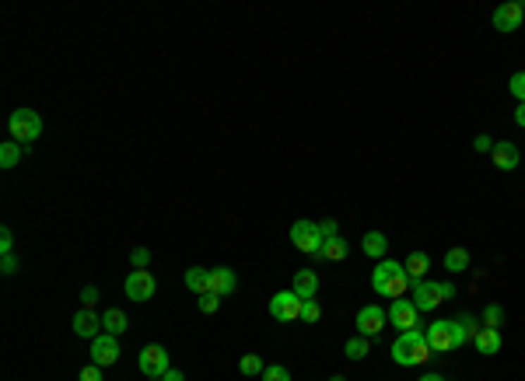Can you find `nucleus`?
Wrapping results in <instances>:
<instances>
[{
    "instance_id": "nucleus-18",
    "label": "nucleus",
    "mask_w": 525,
    "mask_h": 381,
    "mask_svg": "<svg viewBox=\"0 0 525 381\" xmlns=\"http://www.w3.org/2000/svg\"><path fill=\"white\" fill-rule=\"evenodd\" d=\"M480 322L473 318V315H462V318H455V346H466L469 339H476L480 336Z\"/></svg>"
},
{
    "instance_id": "nucleus-28",
    "label": "nucleus",
    "mask_w": 525,
    "mask_h": 381,
    "mask_svg": "<svg viewBox=\"0 0 525 381\" xmlns=\"http://www.w3.org/2000/svg\"><path fill=\"white\" fill-rule=\"evenodd\" d=\"M238 371H242L245 378H256V375H263L266 368H263V361H259V354H245V357L238 361Z\"/></svg>"
},
{
    "instance_id": "nucleus-45",
    "label": "nucleus",
    "mask_w": 525,
    "mask_h": 381,
    "mask_svg": "<svg viewBox=\"0 0 525 381\" xmlns=\"http://www.w3.org/2000/svg\"><path fill=\"white\" fill-rule=\"evenodd\" d=\"M151 381H161V378H151Z\"/></svg>"
},
{
    "instance_id": "nucleus-5",
    "label": "nucleus",
    "mask_w": 525,
    "mask_h": 381,
    "mask_svg": "<svg viewBox=\"0 0 525 381\" xmlns=\"http://www.w3.org/2000/svg\"><path fill=\"white\" fill-rule=\"evenodd\" d=\"M291 242H295V249L298 252H305V256H319V249H322V227L315 224V220H298L295 227H291Z\"/></svg>"
},
{
    "instance_id": "nucleus-26",
    "label": "nucleus",
    "mask_w": 525,
    "mask_h": 381,
    "mask_svg": "<svg viewBox=\"0 0 525 381\" xmlns=\"http://www.w3.org/2000/svg\"><path fill=\"white\" fill-rule=\"evenodd\" d=\"M445 270L466 273V270H469V252H466V249H448V252H445Z\"/></svg>"
},
{
    "instance_id": "nucleus-33",
    "label": "nucleus",
    "mask_w": 525,
    "mask_h": 381,
    "mask_svg": "<svg viewBox=\"0 0 525 381\" xmlns=\"http://www.w3.org/2000/svg\"><path fill=\"white\" fill-rule=\"evenodd\" d=\"M217 308H221V294H214V290H210V294L200 297V311H204V315H214Z\"/></svg>"
},
{
    "instance_id": "nucleus-42",
    "label": "nucleus",
    "mask_w": 525,
    "mask_h": 381,
    "mask_svg": "<svg viewBox=\"0 0 525 381\" xmlns=\"http://www.w3.org/2000/svg\"><path fill=\"white\" fill-rule=\"evenodd\" d=\"M515 123H519V126H525V101L515 108Z\"/></svg>"
},
{
    "instance_id": "nucleus-14",
    "label": "nucleus",
    "mask_w": 525,
    "mask_h": 381,
    "mask_svg": "<svg viewBox=\"0 0 525 381\" xmlns=\"http://www.w3.org/2000/svg\"><path fill=\"white\" fill-rule=\"evenodd\" d=\"M385 329V311L378 308V304H368V308H361L357 311V336H375V332H382Z\"/></svg>"
},
{
    "instance_id": "nucleus-25",
    "label": "nucleus",
    "mask_w": 525,
    "mask_h": 381,
    "mask_svg": "<svg viewBox=\"0 0 525 381\" xmlns=\"http://www.w3.org/2000/svg\"><path fill=\"white\" fill-rule=\"evenodd\" d=\"M21 154H25V147H21L18 140H7V144H0V168H18Z\"/></svg>"
},
{
    "instance_id": "nucleus-41",
    "label": "nucleus",
    "mask_w": 525,
    "mask_h": 381,
    "mask_svg": "<svg viewBox=\"0 0 525 381\" xmlns=\"http://www.w3.org/2000/svg\"><path fill=\"white\" fill-rule=\"evenodd\" d=\"M161 381H186V378H183V371H175V368H172V371H168Z\"/></svg>"
},
{
    "instance_id": "nucleus-43",
    "label": "nucleus",
    "mask_w": 525,
    "mask_h": 381,
    "mask_svg": "<svg viewBox=\"0 0 525 381\" xmlns=\"http://www.w3.org/2000/svg\"><path fill=\"white\" fill-rule=\"evenodd\" d=\"M420 381H445V378H441V375H424Z\"/></svg>"
},
{
    "instance_id": "nucleus-2",
    "label": "nucleus",
    "mask_w": 525,
    "mask_h": 381,
    "mask_svg": "<svg viewBox=\"0 0 525 381\" xmlns=\"http://www.w3.org/2000/svg\"><path fill=\"white\" fill-rule=\"evenodd\" d=\"M431 346H427V336L414 329V332H400V339L393 343V361L400 364V368H420V364H427L431 361Z\"/></svg>"
},
{
    "instance_id": "nucleus-23",
    "label": "nucleus",
    "mask_w": 525,
    "mask_h": 381,
    "mask_svg": "<svg viewBox=\"0 0 525 381\" xmlns=\"http://www.w3.org/2000/svg\"><path fill=\"white\" fill-rule=\"evenodd\" d=\"M186 287L193 290V294H210V270L204 266H193V270H186Z\"/></svg>"
},
{
    "instance_id": "nucleus-40",
    "label": "nucleus",
    "mask_w": 525,
    "mask_h": 381,
    "mask_svg": "<svg viewBox=\"0 0 525 381\" xmlns=\"http://www.w3.org/2000/svg\"><path fill=\"white\" fill-rule=\"evenodd\" d=\"M81 301H85V308H92V304L99 301V290H95V287H85V290H81Z\"/></svg>"
},
{
    "instance_id": "nucleus-31",
    "label": "nucleus",
    "mask_w": 525,
    "mask_h": 381,
    "mask_svg": "<svg viewBox=\"0 0 525 381\" xmlns=\"http://www.w3.org/2000/svg\"><path fill=\"white\" fill-rule=\"evenodd\" d=\"M322 318V308H319V301L309 297V301H302V322H319Z\"/></svg>"
},
{
    "instance_id": "nucleus-11",
    "label": "nucleus",
    "mask_w": 525,
    "mask_h": 381,
    "mask_svg": "<svg viewBox=\"0 0 525 381\" xmlns=\"http://www.w3.org/2000/svg\"><path fill=\"white\" fill-rule=\"evenodd\" d=\"M116 361H119V339H116L112 332L95 336V339H92V364H99V368H112Z\"/></svg>"
},
{
    "instance_id": "nucleus-32",
    "label": "nucleus",
    "mask_w": 525,
    "mask_h": 381,
    "mask_svg": "<svg viewBox=\"0 0 525 381\" xmlns=\"http://www.w3.org/2000/svg\"><path fill=\"white\" fill-rule=\"evenodd\" d=\"M508 92L519 98V105L525 101V70H519V74H512V81H508Z\"/></svg>"
},
{
    "instance_id": "nucleus-6",
    "label": "nucleus",
    "mask_w": 525,
    "mask_h": 381,
    "mask_svg": "<svg viewBox=\"0 0 525 381\" xmlns=\"http://www.w3.org/2000/svg\"><path fill=\"white\" fill-rule=\"evenodd\" d=\"M455 294V287L452 284H431V280H420L414 284V304H417V311H431V308H438L441 301H448Z\"/></svg>"
},
{
    "instance_id": "nucleus-27",
    "label": "nucleus",
    "mask_w": 525,
    "mask_h": 381,
    "mask_svg": "<svg viewBox=\"0 0 525 381\" xmlns=\"http://www.w3.org/2000/svg\"><path fill=\"white\" fill-rule=\"evenodd\" d=\"M343 354H347L350 361H364V357L371 354V339H368V336H354V339H347Z\"/></svg>"
},
{
    "instance_id": "nucleus-21",
    "label": "nucleus",
    "mask_w": 525,
    "mask_h": 381,
    "mask_svg": "<svg viewBox=\"0 0 525 381\" xmlns=\"http://www.w3.org/2000/svg\"><path fill=\"white\" fill-rule=\"evenodd\" d=\"M315 290H319V277H315L312 270H298L295 273V294L302 301H309V297H315Z\"/></svg>"
},
{
    "instance_id": "nucleus-10",
    "label": "nucleus",
    "mask_w": 525,
    "mask_h": 381,
    "mask_svg": "<svg viewBox=\"0 0 525 381\" xmlns=\"http://www.w3.org/2000/svg\"><path fill=\"white\" fill-rule=\"evenodd\" d=\"M522 21H525V4H519V0H508V4H501L494 11V28L498 32H519Z\"/></svg>"
},
{
    "instance_id": "nucleus-8",
    "label": "nucleus",
    "mask_w": 525,
    "mask_h": 381,
    "mask_svg": "<svg viewBox=\"0 0 525 381\" xmlns=\"http://www.w3.org/2000/svg\"><path fill=\"white\" fill-rule=\"evenodd\" d=\"M389 325H396L400 332H414L420 325V311L414 301H407V297H400V301H393V308H389Z\"/></svg>"
},
{
    "instance_id": "nucleus-12",
    "label": "nucleus",
    "mask_w": 525,
    "mask_h": 381,
    "mask_svg": "<svg viewBox=\"0 0 525 381\" xmlns=\"http://www.w3.org/2000/svg\"><path fill=\"white\" fill-rule=\"evenodd\" d=\"M424 336H427V346H431L434 354L455 350V322H434Z\"/></svg>"
},
{
    "instance_id": "nucleus-1",
    "label": "nucleus",
    "mask_w": 525,
    "mask_h": 381,
    "mask_svg": "<svg viewBox=\"0 0 525 381\" xmlns=\"http://www.w3.org/2000/svg\"><path fill=\"white\" fill-rule=\"evenodd\" d=\"M371 287H375V294H382V297H403L407 294V287H410V277H407V266L403 263H396V259H382L378 266H375V273H371Z\"/></svg>"
},
{
    "instance_id": "nucleus-4",
    "label": "nucleus",
    "mask_w": 525,
    "mask_h": 381,
    "mask_svg": "<svg viewBox=\"0 0 525 381\" xmlns=\"http://www.w3.org/2000/svg\"><path fill=\"white\" fill-rule=\"evenodd\" d=\"M137 368H140V375L144 378H165L172 368H168V350L165 346H158V343H151V346H144L140 350V357H137Z\"/></svg>"
},
{
    "instance_id": "nucleus-19",
    "label": "nucleus",
    "mask_w": 525,
    "mask_h": 381,
    "mask_svg": "<svg viewBox=\"0 0 525 381\" xmlns=\"http://www.w3.org/2000/svg\"><path fill=\"white\" fill-rule=\"evenodd\" d=\"M473 343H476V354L494 357V354L501 350V329H480V336H476Z\"/></svg>"
},
{
    "instance_id": "nucleus-22",
    "label": "nucleus",
    "mask_w": 525,
    "mask_h": 381,
    "mask_svg": "<svg viewBox=\"0 0 525 381\" xmlns=\"http://www.w3.org/2000/svg\"><path fill=\"white\" fill-rule=\"evenodd\" d=\"M427 270H431V256L427 252H410V259H407V277L420 284L424 277H427Z\"/></svg>"
},
{
    "instance_id": "nucleus-16",
    "label": "nucleus",
    "mask_w": 525,
    "mask_h": 381,
    "mask_svg": "<svg viewBox=\"0 0 525 381\" xmlns=\"http://www.w3.org/2000/svg\"><path fill=\"white\" fill-rule=\"evenodd\" d=\"M235 287H238V277H235V270H228V266H217V270H210V290H214V294L228 297V294H231Z\"/></svg>"
},
{
    "instance_id": "nucleus-39",
    "label": "nucleus",
    "mask_w": 525,
    "mask_h": 381,
    "mask_svg": "<svg viewBox=\"0 0 525 381\" xmlns=\"http://www.w3.org/2000/svg\"><path fill=\"white\" fill-rule=\"evenodd\" d=\"M473 147H476V151H483V154H490V151H494V140H490V137H483V133H480V137H476V140H473Z\"/></svg>"
},
{
    "instance_id": "nucleus-17",
    "label": "nucleus",
    "mask_w": 525,
    "mask_h": 381,
    "mask_svg": "<svg viewBox=\"0 0 525 381\" xmlns=\"http://www.w3.org/2000/svg\"><path fill=\"white\" fill-rule=\"evenodd\" d=\"M347 256H350V245H347L343 238H326L315 259H329V263H343Z\"/></svg>"
},
{
    "instance_id": "nucleus-3",
    "label": "nucleus",
    "mask_w": 525,
    "mask_h": 381,
    "mask_svg": "<svg viewBox=\"0 0 525 381\" xmlns=\"http://www.w3.org/2000/svg\"><path fill=\"white\" fill-rule=\"evenodd\" d=\"M7 130H11V140H18L21 147H28L42 133V115L35 108H14L11 119H7Z\"/></svg>"
},
{
    "instance_id": "nucleus-37",
    "label": "nucleus",
    "mask_w": 525,
    "mask_h": 381,
    "mask_svg": "<svg viewBox=\"0 0 525 381\" xmlns=\"http://www.w3.org/2000/svg\"><path fill=\"white\" fill-rule=\"evenodd\" d=\"M0 273H4V277H14V273H18V256H14V252L0 259Z\"/></svg>"
},
{
    "instance_id": "nucleus-44",
    "label": "nucleus",
    "mask_w": 525,
    "mask_h": 381,
    "mask_svg": "<svg viewBox=\"0 0 525 381\" xmlns=\"http://www.w3.org/2000/svg\"><path fill=\"white\" fill-rule=\"evenodd\" d=\"M329 381H347V378H340V375H336V378H329Z\"/></svg>"
},
{
    "instance_id": "nucleus-20",
    "label": "nucleus",
    "mask_w": 525,
    "mask_h": 381,
    "mask_svg": "<svg viewBox=\"0 0 525 381\" xmlns=\"http://www.w3.org/2000/svg\"><path fill=\"white\" fill-rule=\"evenodd\" d=\"M102 329H105V332H112V336L126 332V329H130V318H126V311H123V308H105Z\"/></svg>"
},
{
    "instance_id": "nucleus-35",
    "label": "nucleus",
    "mask_w": 525,
    "mask_h": 381,
    "mask_svg": "<svg viewBox=\"0 0 525 381\" xmlns=\"http://www.w3.org/2000/svg\"><path fill=\"white\" fill-rule=\"evenodd\" d=\"M0 252H4V256L14 252V231H11V227H0Z\"/></svg>"
},
{
    "instance_id": "nucleus-29",
    "label": "nucleus",
    "mask_w": 525,
    "mask_h": 381,
    "mask_svg": "<svg viewBox=\"0 0 525 381\" xmlns=\"http://www.w3.org/2000/svg\"><path fill=\"white\" fill-rule=\"evenodd\" d=\"M501 322H505V308H501V304H487V311H483V329H501Z\"/></svg>"
},
{
    "instance_id": "nucleus-7",
    "label": "nucleus",
    "mask_w": 525,
    "mask_h": 381,
    "mask_svg": "<svg viewBox=\"0 0 525 381\" xmlns=\"http://www.w3.org/2000/svg\"><path fill=\"white\" fill-rule=\"evenodd\" d=\"M270 315L277 322H298L302 318V297L295 290H280L270 297Z\"/></svg>"
},
{
    "instance_id": "nucleus-36",
    "label": "nucleus",
    "mask_w": 525,
    "mask_h": 381,
    "mask_svg": "<svg viewBox=\"0 0 525 381\" xmlns=\"http://www.w3.org/2000/svg\"><path fill=\"white\" fill-rule=\"evenodd\" d=\"M102 371L105 368H99V364H88V368H81L78 381H102Z\"/></svg>"
},
{
    "instance_id": "nucleus-9",
    "label": "nucleus",
    "mask_w": 525,
    "mask_h": 381,
    "mask_svg": "<svg viewBox=\"0 0 525 381\" xmlns=\"http://www.w3.org/2000/svg\"><path fill=\"white\" fill-rule=\"evenodd\" d=\"M123 290H126V297H130V301H151V297H154V290H158L154 273H151V270H133V273L126 277Z\"/></svg>"
},
{
    "instance_id": "nucleus-15",
    "label": "nucleus",
    "mask_w": 525,
    "mask_h": 381,
    "mask_svg": "<svg viewBox=\"0 0 525 381\" xmlns=\"http://www.w3.org/2000/svg\"><path fill=\"white\" fill-rule=\"evenodd\" d=\"M74 332H78L81 339L102 336V315H99L95 308H81V311L74 315Z\"/></svg>"
},
{
    "instance_id": "nucleus-24",
    "label": "nucleus",
    "mask_w": 525,
    "mask_h": 381,
    "mask_svg": "<svg viewBox=\"0 0 525 381\" xmlns=\"http://www.w3.org/2000/svg\"><path fill=\"white\" fill-rule=\"evenodd\" d=\"M361 249H364L371 259H382V256H385V249H389V242H385V235H382V231H368V235L361 238Z\"/></svg>"
},
{
    "instance_id": "nucleus-34",
    "label": "nucleus",
    "mask_w": 525,
    "mask_h": 381,
    "mask_svg": "<svg viewBox=\"0 0 525 381\" xmlns=\"http://www.w3.org/2000/svg\"><path fill=\"white\" fill-rule=\"evenodd\" d=\"M259 378H263V381H291V375H288V368L273 364V368H266V371H263Z\"/></svg>"
},
{
    "instance_id": "nucleus-13",
    "label": "nucleus",
    "mask_w": 525,
    "mask_h": 381,
    "mask_svg": "<svg viewBox=\"0 0 525 381\" xmlns=\"http://www.w3.org/2000/svg\"><path fill=\"white\" fill-rule=\"evenodd\" d=\"M490 161H494L498 172H515L519 161H522V154H519V147H515L512 140H498L494 151H490Z\"/></svg>"
},
{
    "instance_id": "nucleus-30",
    "label": "nucleus",
    "mask_w": 525,
    "mask_h": 381,
    "mask_svg": "<svg viewBox=\"0 0 525 381\" xmlns=\"http://www.w3.org/2000/svg\"><path fill=\"white\" fill-rule=\"evenodd\" d=\"M130 266H133V270H147V266H151V249L137 245V249L130 252Z\"/></svg>"
},
{
    "instance_id": "nucleus-38",
    "label": "nucleus",
    "mask_w": 525,
    "mask_h": 381,
    "mask_svg": "<svg viewBox=\"0 0 525 381\" xmlns=\"http://www.w3.org/2000/svg\"><path fill=\"white\" fill-rule=\"evenodd\" d=\"M319 227H322V238H340V224L336 220H322Z\"/></svg>"
}]
</instances>
